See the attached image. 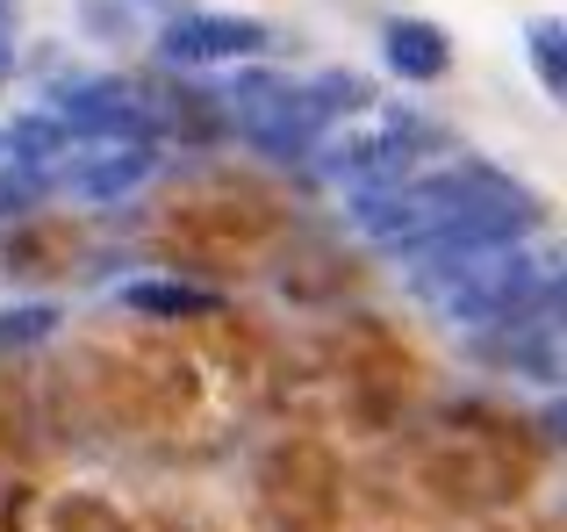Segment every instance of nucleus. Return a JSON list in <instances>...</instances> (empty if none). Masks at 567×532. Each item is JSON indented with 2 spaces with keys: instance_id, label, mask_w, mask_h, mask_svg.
Listing matches in <instances>:
<instances>
[{
  "instance_id": "6",
  "label": "nucleus",
  "mask_w": 567,
  "mask_h": 532,
  "mask_svg": "<svg viewBox=\"0 0 567 532\" xmlns=\"http://www.w3.org/2000/svg\"><path fill=\"white\" fill-rule=\"evenodd\" d=\"M381 51H388V65H395L402 80H439L445 58H453V43H445V29L416 22V14H395V22L381 29Z\"/></svg>"
},
{
  "instance_id": "9",
  "label": "nucleus",
  "mask_w": 567,
  "mask_h": 532,
  "mask_svg": "<svg viewBox=\"0 0 567 532\" xmlns=\"http://www.w3.org/2000/svg\"><path fill=\"white\" fill-rule=\"evenodd\" d=\"M560 22H532V58H539V80L546 86H554V94H560V86H567V65H560Z\"/></svg>"
},
{
  "instance_id": "10",
  "label": "nucleus",
  "mask_w": 567,
  "mask_h": 532,
  "mask_svg": "<svg viewBox=\"0 0 567 532\" xmlns=\"http://www.w3.org/2000/svg\"><path fill=\"white\" fill-rule=\"evenodd\" d=\"M8 144H22V158H43V152H58V144H65V123H43V115H29V123L8 130Z\"/></svg>"
},
{
  "instance_id": "1",
  "label": "nucleus",
  "mask_w": 567,
  "mask_h": 532,
  "mask_svg": "<svg viewBox=\"0 0 567 532\" xmlns=\"http://www.w3.org/2000/svg\"><path fill=\"white\" fill-rule=\"evenodd\" d=\"M360 224L395 253H453V245H511L539 224V202L488 166H453L410 187H367Z\"/></svg>"
},
{
  "instance_id": "13",
  "label": "nucleus",
  "mask_w": 567,
  "mask_h": 532,
  "mask_svg": "<svg viewBox=\"0 0 567 532\" xmlns=\"http://www.w3.org/2000/svg\"><path fill=\"white\" fill-rule=\"evenodd\" d=\"M0 152H8V130H0Z\"/></svg>"
},
{
  "instance_id": "8",
  "label": "nucleus",
  "mask_w": 567,
  "mask_h": 532,
  "mask_svg": "<svg viewBox=\"0 0 567 532\" xmlns=\"http://www.w3.org/2000/svg\"><path fill=\"white\" fill-rule=\"evenodd\" d=\"M123 303L137 309V317H208L216 295H208V288H181V280H130Z\"/></svg>"
},
{
  "instance_id": "3",
  "label": "nucleus",
  "mask_w": 567,
  "mask_h": 532,
  "mask_svg": "<svg viewBox=\"0 0 567 532\" xmlns=\"http://www.w3.org/2000/svg\"><path fill=\"white\" fill-rule=\"evenodd\" d=\"M230 115L266 158H302L323 137V94L288 86V80H237Z\"/></svg>"
},
{
  "instance_id": "5",
  "label": "nucleus",
  "mask_w": 567,
  "mask_h": 532,
  "mask_svg": "<svg viewBox=\"0 0 567 532\" xmlns=\"http://www.w3.org/2000/svg\"><path fill=\"white\" fill-rule=\"evenodd\" d=\"M144 173H152V144L144 137H115V144H94V158L72 166V187H80L86 202H115V195H130Z\"/></svg>"
},
{
  "instance_id": "12",
  "label": "nucleus",
  "mask_w": 567,
  "mask_h": 532,
  "mask_svg": "<svg viewBox=\"0 0 567 532\" xmlns=\"http://www.w3.org/2000/svg\"><path fill=\"white\" fill-rule=\"evenodd\" d=\"M8 22H14V0H0V72H8V58H14V43H8Z\"/></svg>"
},
{
  "instance_id": "2",
  "label": "nucleus",
  "mask_w": 567,
  "mask_h": 532,
  "mask_svg": "<svg viewBox=\"0 0 567 532\" xmlns=\"http://www.w3.org/2000/svg\"><path fill=\"white\" fill-rule=\"evenodd\" d=\"M554 266L525 245H453V253H416V288L453 324H517L546 295Z\"/></svg>"
},
{
  "instance_id": "4",
  "label": "nucleus",
  "mask_w": 567,
  "mask_h": 532,
  "mask_svg": "<svg viewBox=\"0 0 567 532\" xmlns=\"http://www.w3.org/2000/svg\"><path fill=\"white\" fill-rule=\"evenodd\" d=\"M158 51H166L173 65H223V58L266 51V29L251 22V14H187V22H173L166 37H158Z\"/></svg>"
},
{
  "instance_id": "7",
  "label": "nucleus",
  "mask_w": 567,
  "mask_h": 532,
  "mask_svg": "<svg viewBox=\"0 0 567 532\" xmlns=\"http://www.w3.org/2000/svg\"><path fill=\"white\" fill-rule=\"evenodd\" d=\"M58 123H65V137L72 130H94V137L123 130V137H137V101H130V86H80Z\"/></svg>"
},
{
  "instance_id": "11",
  "label": "nucleus",
  "mask_w": 567,
  "mask_h": 532,
  "mask_svg": "<svg viewBox=\"0 0 567 532\" xmlns=\"http://www.w3.org/2000/svg\"><path fill=\"white\" fill-rule=\"evenodd\" d=\"M51 309H14V317H0V346H29V338H43L51 331Z\"/></svg>"
}]
</instances>
